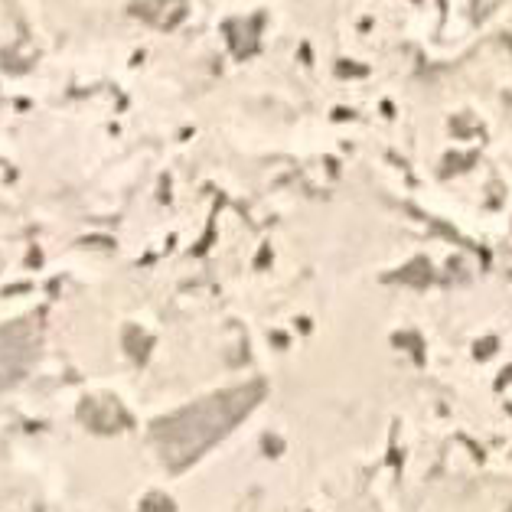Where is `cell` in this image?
<instances>
[{"label": "cell", "mask_w": 512, "mask_h": 512, "mask_svg": "<svg viewBox=\"0 0 512 512\" xmlns=\"http://www.w3.org/2000/svg\"><path fill=\"white\" fill-rule=\"evenodd\" d=\"M33 362V336L23 327H7L0 333V385L17 382Z\"/></svg>", "instance_id": "cell-1"}]
</instances>
